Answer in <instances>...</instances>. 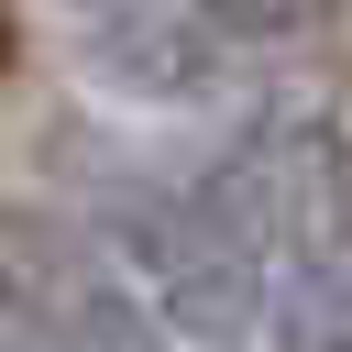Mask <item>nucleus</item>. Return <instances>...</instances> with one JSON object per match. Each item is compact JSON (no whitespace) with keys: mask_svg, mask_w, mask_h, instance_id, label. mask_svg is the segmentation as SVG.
I'll use <instances>...</instances> for the list:
<instances>
[{"mask_svg":"<svg viewBox=\"0 0 352 352\" xmlns=\"http://www.w3.org/2000/svg\"><path fill=\"white\" fill-rule=\"evenodd\" d=\"M110 275L143 297V319L187 352H242L253 341V253L231 242V220L209 209L198 176L165 165H99V198L77 220Z\"/></svg>","mask_w":352,"mask_h":352,"instance_id":"1","label":"nucleus"},{"mask_svg":"<svg viewBox=\"0 0 352 352\" xmlns=\"http://www.w3.org/2000/svg\"><path fill=\"white\" fill-rule=\"evenodd\" d=\"M0 55H11V22H0Z\"/></svg>","mask_w":352,"mask_h":352,"instance_id":"5","label":"nucleus"},{"mask_svg":"<svg viewBox=\"0 0 352 352\" xmlns=\"http://www.w3.org/2000/svg\"><path fill=\"white\" fill-rule=\"evenodd\" d=\"M231 242L253 253V286L275 275H352V154L330 99H275L231 132V154L198 176Z\"/></svg>","mask_w":352,"mask_h":352,"instance_id":"2","label":"nucleus"},{"mask_svg":"<svg viewBox=\"0 0 352 352\" xmlns=\"http://www.w3.org/2000/svg\"><path fill=\"white\" fill-rule=\"evenodd\" d=\"M0 319L22 352H165L110 253L44 198H0Z\"/></svg>","mask_w":352,"mask_h":352,"instance_id":"3","label":"nucleus"},{"mask_svg":"<svg viewBox=\"0 0 352 352\" xmlns=\"http://www.w3.org/2000/svg\"><path fill=\"white\" fill-rule=\"evenodd\" d=\"M77 55H88L121 99H143V110H198V99H220V77H231V55H220V33L198 22V0H110V11L77 22Z\"/></svg>","mask_w":352,"mask_h":352,"instance_id":"4","label":"nucleus"}]
</instances>
